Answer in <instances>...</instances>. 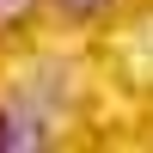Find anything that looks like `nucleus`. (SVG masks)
I'll list each match as a JSON object with an SVG mask.
<instances>
[{
  "mask_svg": "<svg viewBox=\"0 0 153 153\" xmlns=\"http://www.w3.org/2000/svg\"><path fill=\"white\" fill-rule=\"evenodd\" d=\"M37 6H43V0H0V31H19Z\"/></svg>",
  "mask_w": 153,
  "mask_h": 153,
  "instance_id": "nucleus-2",
  "label": "nucleus"
},
{
  "mask_svg": "<svg viewBox=\"0 0 153 153\" xmlns=\"http://www.w3.org/2000/svg\"><path fill=\"white\" fill-rule=\"evenodd\" d=\"M55 12H68V19H98V12H110V0H55Z\"/></svg>",
  "mask_w": 153,
  "mask_h": 153,
  "instance_id": "nucleus-3",
  "label": "nucleus"
},
{
  "mask_svg": "<svg viewBox=\"0 0 153 153\" xmlns=\"http://www.w3.org/2000/svg\"><path fill=\"white\" fill-rule=\"evenodd\" d=\"M43 141H49V123H37L31 104H19V98L0 104V153L6 147H43Z\"/></svg>",
  "mask_w": 153,
  "mask_h": 153,
  "instance_id": "nucleus-1",
  "label": "nucleus"
}]
</instances>
